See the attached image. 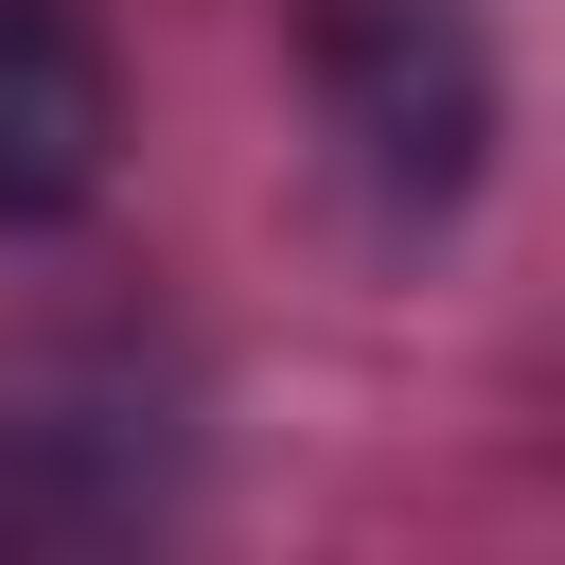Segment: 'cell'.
Returning a JSON list of instances; mask_svg holds the SVG:
<instances>
[{
	"mask_svg": "<svg viewBox=\"0 0 565 565\" xmlns=\"http://www.w3.org/2000/svg\"><path fill=\"white\" fill-rule=\"evenodd\" d=\"M300 71H318V124L353 159V194L388 230H441L494 159V53L459 0H300Z\"/></svg>",
	"mask_w": 565,
	"mask_h": 565,
	"instance_id": "1",
	"label": "cell"
},
{
	"mask_svg": "<svg viewBox=\"0 0 565 565\" xmlns=\"http://www.w3.org/2000/svg\"><path fill=\"white\" fill-rule=\"evenodd\" d=\"M124 159V71L88 18L0 0V230H71Z\"/></svg>",
	"mask_w": 565,
	"mask_h": 565,
	"instance_id": "2",
	"label": "cell"
}]
</instances>
